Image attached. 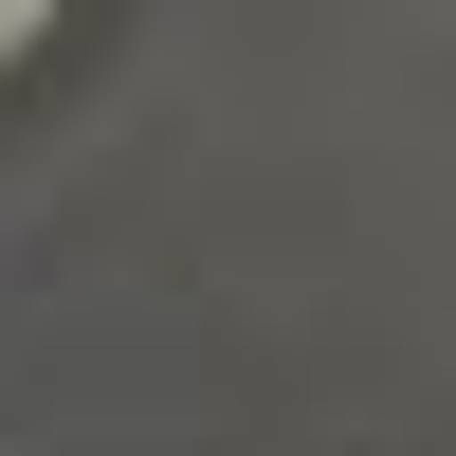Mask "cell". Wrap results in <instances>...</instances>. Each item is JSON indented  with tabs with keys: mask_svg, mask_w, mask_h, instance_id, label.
<instances>
[]
</instances>
